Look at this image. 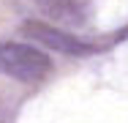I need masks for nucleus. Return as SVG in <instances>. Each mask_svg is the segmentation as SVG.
<instances>
[{
    "instance_id": "1",
    "label": "nucleus",
    "mask_w": 128,
    "mask_h": 123,
    "mask_svg": "<svg viewBox=\"0 0 128 123\" xmlns=\"http://www.w3.org/2000/svg\"><path fill=\"white\" fill-rule=\"evenodd\" d=\"M52 69L49 55L30 44H16V41H3L0 44V74H8L22 82H36Z\"/></svg>"
},
{
    "instance_id": "2",
    "label": "nucleus",
    "mask_w": 128,
    "mask_h": 123,
    "mask_svg": "<svg viewBox=\"0 0 128 123\" xmlns=\"http://www.w3.org/2000/svg\"><path fill=\"white\" fill-rule=\"evenodd\" d=\"M25 33L30 38L41 41L44 47L54 49V52H63V55H79V57H84V55H93V49H96L93 44L82 41L74 33H66V30H60V27H54V25L38 22V19L25 22Z\"/></svg>"
},
{
    "instance_id": "3",
    "label": "nucleus",
    "mask_w": 128,
    "mask_h": 123,
    "mask_svg": "<svg viewBox=\"0 0 128 123\" xmlns=\"http://www.w3.org/2000/svg\"><path fill=\"white\" fill-rule=\"evenodd\" d=\"M36 6L49 19L68 27H82L87 22V6L82 0H36Z\"/></svg>"
}]
</instances>
